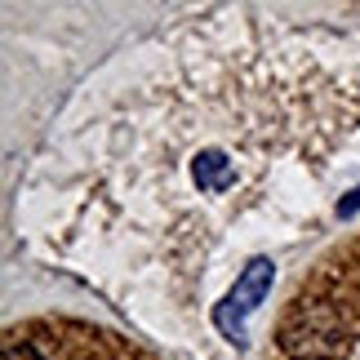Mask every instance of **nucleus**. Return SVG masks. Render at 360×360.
Here are the masks:
<instances>
[{
  "label": "nucleus",
  "mask_w": 360,
  "mask_h": 360,
  "mask_svg": "<svg viewBox=\"0 0 360 360\" xmlns=\"http://www.w3.org/2000/svg\"><path fill=\"white\" fill-rule=\"evenodd\" d=\"M5 360H45V356H40L27 338H9L5 342Z\"/></svg>",
  "instance_id": "obj_2"
},
{
  "label": "nucleus",
  "mask_w": 360,
  "mask_h": 360,
  "mask_svg": "<svg viewBox=\"0 0 360 360\" xmlns=\"http://www.w3.org/2000/svg\"><path fill=\"white\" fill-rule=\"evenodd\" d=\"M267 281H271V267H267V262H254V267L245 271V281L236 285V294H231V307H236V311H249L262 294H267Z\"/></svg>",
  "instance_id": "obj_1"
}]
</instances>
